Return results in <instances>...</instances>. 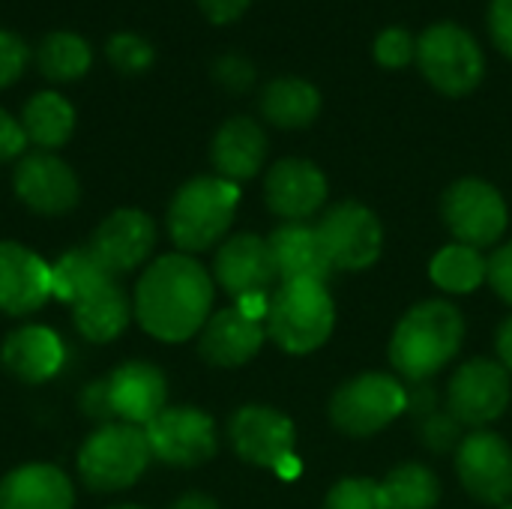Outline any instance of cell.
Wrapping results in <instances>:
<instances>
[{"label":"cell","instance_id":"6da1fadb","mask_svg":"<svg viewBox=\"0 0 512 509\" xmlns=\"http://www.w3.org/2000/svg\"><path fill=\"white\" fill-rule=\"evenodd\" d=\"M213 306V279L189 255L153 261L135 288V318L159 342H186L204 330Z\"/></svg>","mask_w":512,"mask_h":509},{"label":"cell","instance_id":"7a4b0ae2","mask_svg":"<svg viewBox=\"0 0 512 509\" xmlns=\"http://www.w3.org/2000/svg\"><path fill=\"white\" fill-rule=\"evenodd\" d=\"M462 339L465 321L459 309L444 300H426L399 321L390 342V360L408 381L423 384L459 354Z\"/></svg>","mask_w":512,"mask_h":509},{"label":"cell","instance_id":"3957f363","mask_svg":"<svg viewBox=\"0 0 512 509\" xmlns=\"http://www.w3.org/2000/svg\"><path fill=\"white\" fill-rule=\"evenodd\" d=\"M240 204L237 183L225 177H195L177 189L168 207L171 240L183 252H204L225 237Z\"/></svg>","mask_w":512,"mask_h":509},{"label":"cell","instance_id":"277c9868","mask_svg":"<svg viewBox=\"0 0 512 509\" xmlns=\"http://www.w3.org/2000/svg\"><path fill=\"white\" fill-rule=\"evenodd\" d=\"M264 324L282 351L309 354L330 339L336 306L321 282H282L267 303Z\"/></svg>","mask_w":512,"mask_h":509},{"label":"cell","instance_id":"5b68a950","mask_svg":"<svg viewBox=\"0 0 512 509\" xmlns=\"http://www.w3.org/2000/svg\"><path fill=\"white\" fill-rule=\"evenodd\" d=\"M417 66L426 81L444 96H468L486 75L480 42L459 24L441 21L420 33Z\"/></svg>","mask_w":512,"mask_h":509},{"label":"cell","instance_id":"8992f818","mask_svg":"<svg viewBox=\"0 0 512 509\" xmlns=\"http://www.w3.org/2000/svg\"><path fill=\"white\" fill-rule=\"evenodd\" d=\"M150 459L153 453L141 426L111 423L81 444L78 474L93 492H120L147 471Z\"/></svg>","mask_w":512,"mask_h":509},{"label":"cell","instance_id":"52a82bcc","mask_svg":"<svg viewBox=\"0 0 512 509\" xmlns=\"http://www.w3.org/2000/svg\"><path fill=\"white\" fill-rule=\"evenodd\" d=\"M408 408V390L381 372L360 375L342 384L330 402V420L351 438H369L390 426Z\"/></svg>","mask_w":512,"mask_h":509},{"label":"cell","instance_id":"ba28073f","mask_svg":"<svg viewBox=\"0 0 512 509\" xmlns=\"http://www.w3.org/2000/svg\"><path fill=\"white\" fill-rule=\"evenodd\" d=\"M450 234L474 249H486L507 231V204L495 186L477 177L456 180L441 204Z\"/></svg>","mask_w":512,"mask_h":509},{"label":"cell","instance_id":"9c48e42d","mask_svg":"<svg viewBox=\"0 0 512 509\" xmlns=\"http://www.w3.org/2000/svg\"><path fill=\"white\" fill-rule=\"evenodd\" d=\"M318 237L327 249V258L333 264V270H366L381 258V246H384V231L378 216L357 204V201H345L336 204L333 210H327V216L315 225Z\"/></svg>","mask_w":512,"mask_h":509},{"label":"cell","instance_id":"30bf717a","mask_svg":"<svg viewBox=\"0 0 512 509\" xmlns=\"http://www.w3.org/2000/svg\"><path fill=\"white\" fill-rule=\"evenodd\" d=\"M231 447L249 465L279 474L294 471V423L264 405L240 408L228 423Z\"/></svg>","mask_w":512,"mask_h":509},{"label":"cell","instance_id":"8fae6325","mask_svg":"<svg viewBox=\"0 0 512 509\" xmlns=\"http://www.w3.org/2000/svg\"><path fill=\"white\" fill-rule=\"evenodd\" d=\"M153 459L174 468H198L216 453V426L198 408H165L144 426Z\"/></svg>","mask_w":512,"mask_h":509},{"label":"cell","instance_id":"7c38bea8","mask_svg":"<svg viewBox=\"0 0 512 509\" xmlns=\"http://www.w3.org/2000/svg\"><path fill=\"white\" fill-rule=\"evenodd\" d=\"M510 405V372L492 360L465 363L447 390V411L462 426H489Z\"/></svg>","mask_w":512,"mask_h":509},{"label":"cell","instance_id":"4fadbf2b","mask_svg":"<svg viewBox=\"0 0 512 509\" xmlns=\"http://www.w3.org/2000/svg\"><path fill=\"white\" fill-rule=\"evenodd\" d=\"M216 282L237 303L267 300L273 282L279 279L270 243L255 234H237L216 252Z\"/></svg>","mask_w":512,"mask_h":509},{"label":"cell","instance_id":"5bb4252c","mask_svg":"<svg viewBox=\"0 0 512 509\" xmlns=\"http://www.w3.org/2000/svg\"><path fill=\"white\" fill-rule=\"evenodd\" d=\"M456 471L462 486L483 504L512 498V447L492 432H474L459 444Z\"/></svg>","mask_w":512,"mask_h":509},{"label":"cell","instance_id":"9a60e30c","mask_svg":"<svg viewBox=\"0 0 512 509\" xmlns=\"http://www.w3.org/2000/svg\"><path fill=\"white\" fill-rule=\"evenodd\" d=\"M12 183H15V195L33 213H42V216H63L81 198V186H78L75 171L51 153L24 156L15 165Z\"/></svg>","mask_w":512,"mask_h":509},{"label":"cell","instance_id":"2e32d148","mask_svg":"<svg viewBox=\"0 0 512 509\" xmlns=\"http://www.w3.org/2000/svg\"><path fill=\"white\" fill-rule=\"evenodd\" d=\"M264 198L285 222H306L327 201V177L309 159H282L267 171Z\"/></svg>","mask_w":512,"mask_h":509},{"label":"cell","instance_id":"e0dca14e","mask_svg":"<svg viewBox=\"0 0 512 509\" xmlns=\"http://www.w3.org/2000/svg\"><path fill=\"white\" fill-rule=\"evenodd\" d=\"M264 336V315H255L243 306H231L207 318L201 330V357L213 366L234 369L249 363L261 351Z\"/></svg>","mask_w":512,"mask_h":509},{"label":"cell","instance_id":"ac0fdd59","mask_svg":"<svg viewBox=\"0 0 512 509\" xmlns=\"http://www.w3.org/2000/svg\"><path fill=\"white\" fill-rule=\"evenodd\" d=\"M156 246V225L141 210H117L96 228L90 249L117 276L147 261Z\"/></svg>","mask_w":512,"mask_h":509},{"label":"cell","instance_id":"d6986e66","mask_svg":"<svg viewBox=\"0 0 512 509\" xmlns=\"http://www.w3.org/2000/svg\"><path fill=\"white\" fill-rule=\"evenodd\" d=\"M51 297V267L21 243H0V309L30 315Z\"/></svg>","mask_w":512,"mask_h":509},{"label":"cell","instance_id":"ffe728a7","mask_svg":"<svg viewBox=\"0 0 512 509\" xmlns=\"http://www.w3.org/2000/svg\"><path fill=\"white\" fill-rule=\"evenodd\" d=\"M105 381H108V396H111V408L117 420L144 429L156 414L165 411L168 384L156 366L141 363V360L123 363Z\"/></svg>","mask_w":512,"mask_h":509},{"label":"cell","instance_id":"44dd1931","mask_svg":"<svg viewBox=\"0 0 512 509\" xmlns=\"http://www.w3.org/2000/svg\"><path fill=\"white\" fill-rule=\"evenodd\" d=\"M276 273L282 282H327L333 273V264L327 258V249L318 237V228L306 222H285L273 231L267 240Z\"/></svg>","mask_w":512,"mask_h":509},{"label":"cell","instance_id":"7402d4cb","mask_svg":"<svg viewBox=\"0 0 512 509\" xmlns=\"http://www.w3.org/2000/svg\"><path fill=\"white\" fill-rule=\"evenodd\" d=\"M210 159H213L219 177H225L231 183L249 180L261 171V165L267 159V135L255 120L231 117L228 123L219 126L213 147H210Z\"/></svg>","mask_w":512,"mask_h":509},{"label":"cell","instance_id":"603a6c76","mask_svg":"<svg viewBox=\"0 0 512 509\" xmlns=\"http://www.w3.org/2000/svg\"><path fill=\"white\" fill-rule=\"evenodd\" d=\"M69 306H72L78 333L90 342L117 339L126 330L129 315H132V306H129L123 288L117 285V276H105L102 282L90 285Z\"/></svg>","mask_w":512,"mask_h":509},{"label":"cell","instance_id":"cb8c5ba5","mask_svg":"<svg viewBox=\"0 0 512 509\" xmlns=\"http://www.w3.org/2000/svg\"><path fill=\"white\" fill-rule=\"evenodd\" d=\"M72 483L54 465H24L0 480V509H72Z\"/></svg>","mask_w":512,"mask_h":509},{"label":"cell","instance_id":"d4e9b609","mask_svg":"<svg viewBox=\"0 0 512 509\" xmlns=\"http://www.w3.org/2000/svg\"><path fill=\"white\" fill-rule=\"evenodd\" d=\"M0 360L12 378L24 384H42L51 375H57V369L63 366V345L54 330L30 324L15 330L3 342Z\"/></svg>","mask_w":512,"mask_h":509},{"label":"cell","instance_id":"484cf974","mask_svg":"<svg viewBox=\"0 0 512 509\" xmlns=\"http://www.w3.org/2000/svg\"><path fill=\"white\" fill-rule=\"evenodd\" d=\"M261 114L279 129H303L321 114V93L306 78H276L261 93Z\"/></svg>","mask_w":512,"mask_h":509},{"label":"cell","instance_id":"4316f807","mask_svg":"<svg viewBox=\"0 0 512 509\" xmlns=\"http://www.w3.org/2000/svg\"><path fill=\"white\" fill-rule=\"evenodd\" d=\"M21 129H24L27 141H33L42 150L63 147L75 129V108L69 105L66 96H60L54 90H42L27 99V105L21 111Z\"/></svg>","mask_w":512,"mask_h":509},{"label":"cell","instance_id":"83f0119b","mask_svg":"<svg viewBox=\"0 0 512 509\" xmlns=\"http://www.w3.org/2000/svg\"><path fill=\"white\" fill-rule=\"evenodd\" d=\"M429 276L441 291L471 294L489 279V261L480 255V249L465 246V243H453V246H444L432 258Z\"/></svg>","mask_w":512,"mask_h":509},{"label":"cell","instance_id":"f1b7e54d","mask_svg":"<svg viewBox=\"0 0 512 509\" xmlns=\"http://www.w3.org/2000/svg\"><path fill=\"white\" fill-rule=\"evenodd\" d=\"M90 45L69 30L48 33L36 48V66L48 81H75L90 69Z\"/></svg>","mask_w":512,"mask_h":509},{"label":"cell","instance_id":"f546056e","mask_svg":"<svg viewBox=\"0 0 512 509\" xmlns=\"http://www.w3.org/2000/svg\"><path fill=\"white\" fill-rule=\"evenodd\" d=\"M378 486H381L387 509H435L441 498L438 477L426 465H417V462L399 465Z\"/></svg>","mask_w":512,"mask_h":509},{"label":"cell","instance_id":"4dcf8cb0","mask_svg":"<svg viewBox=\"0 0 512 509\" xmlns=\"http://www.w3.org/2000/svg\"><path fill=\"white\" fill-rule=\"evenodd\" d=\"M105 276H114V273L93 255L90 246L75 249V252H66L57 264H51V294L63 303H72L81 291L102 282Z\"/></svg>","mask_w":512,"mask_h":509},{"label":"cell","instance_id":"1f68e13d","mask_svg":"<svg viewBox=\"0 0 512 509\" xmlns=\"http://www.w3.org/2000/svg\"><path fill=\"white\" fill-rule=\"evenodd\" d=\"M105 51H108V60L120 72H129V75L150 69L153 66V57H156L153 45L147 39H141L138 33H114L108 39V48Z\"/></svg>","mask_w":512,"mask_h":509},{"label":"cell","instance_id":"d6a6232c","mask_svg":"<svg viewBox=\"0 0 512 509\" xmlns=\"http://www.w3.org/2000/svg\"><path fill=\"white\" fill-rule=\"evenodd\" d=\"M372 51L384 69H405L417 60V39L405 27H387L378 33Z\"/></svg>","mask_w":512,"mask_h":509},{"label":"cell","instance_id":"836d02e7","mask_svg":"<svg viewBox=\"0 0 512 509\" xmlns=\"http://www.w3.org/2000/svg\"><path fill=\"white\" fill-rule=\"evenodd\" d=\"M324 509H387V504L378 483L351 477L330 489Z\"/></svg>","mask_w":512,"mask_h":509},{"label":"cell","instance_id":"e575fe53","mask_svg":"<svg viewBox=\"0 0 512 509\" xmlns=\"http://www.w3.org/2000/svg\"><path fill=\"white\" fill-rule=\"evenodd\" d=\"M27 66V45L12 30H0V90L15 84Z\"/></svg>","mask_w":512,"mask_h":509},{"label":"cell","instance_id":"d590c367","mask_svg":"<svg viewBox=\"0 0 512 509\" xmlns=\"http://www.w3.org/2000/svg\"><path fill=\"white\" fill-rule=\"evenodd\" d=\"M459 420L447 411V414H438L432 411L429 417H423V441L432 447V450H450L456 441H459Z\"/></svg>","mask_w":512,"mask_h":509},{"label":"cell","instance_id":"8d00e7d4","mask_svg":"<svg viewBox=\"0 0 512 509\" xmlns=\"http://www.w3.org/2000/svg\"><path fill=\"white\" fill-rule=\"evenodd\" d=\"M213 75H216V81L225 84L228 90H246V87L255 81L252 63H249L246 57H240V54H225V57H219L216 66H213Z\"/></svg>","mask_w":512,"mask_h":509},{"label":"cell","instance_id":"74e56055","mask_svg":"<svg viewBox=\"0 0 512 509\" xmlns=\"http://www.w3.org/2000/svg\"><path fill=\"white\" fill-rule=\"evenodd\" d=\"M81 411L90 420L102 423V426H111L117 420L114 417V408H111V396H108V381L105 378L84 387V393H81Z\"/></svg>","mask_w":512,"mask_h":509},{"label":"cell","instance_id":"f35d334b","mask_svg":"<svg viewBox=\"0 0 512 509\" xmlns=\"http://www.w3.org/2000/svg\"><path fill=\"white\" fill-rule=\"evenodd\" d=\"M489 33L498 51L512 57V0H492L489 3Z\"/></svg>","mask_w":512,"mask_h":509},{"label":"cell","instance_id":"ab89813d","mask_svg":"<svg viewBox=\"0 0 512 509\" xmlns=\"http://www.w3.org/2000/svg\"><path fill=\"white\" fill-rule=\"evenodd\" d=\"M489 282L498 291V297H504L512 306V243H504L492 261H489Z\"/></svg>","mask_w":512,"mask_h":509},{"label":"cell","instance_id":"60d3db41","mask_svg":"<svg viewBox=\"0 0 512 509\" xmlns=\"http://www.w3.org/2000/svg\"><path fill=\"white\" fill-rule=\"evenodd\" d=\"M24 144H27V135L21 129V120H15L12 114H6L0 108V162L21 156Z\"/></svg>","mask_w":512,"mask_h":509},{"label":"cell","instance_id":"b9f144b4","mask_svg":"<svg viewBox=\"0 0 512 509\" xmlns=\"http://www.w3.org/2000/svg\"><path fill=\"white\" fill-rule=\"evenodd\" d=\"M198 3L213 24H231L249 9L252 0H198Z\"/></svg>","mask_w":512,"mask_h":509},{"label":"cell","instance_id":"7bdbcfd3","mask_svg":"<svg viewBox=\"0 0 512 509\" xmlns=\"http://www.w3.org/2000/svg\"><path fill=\"white\" fill-rule=\"evenodd\" d=\"M498 354H501V366L512 372V318L504 321V327L498 333Z\"/></svg>","mask_w":512,"mask_h":509},{"label":"cell","instance_id":"ee69618b","mask_svg":"<svg viewBox=\"0 0 512 509\" xmlns=\"http://www.w3.org/2000/svg\"><path fill=\"white\" fill-rule=\"evenodd\" d=\"M171 509H219V504L213 498H207V495L192 492V495H183Z\"/></svg>","mask_w":512,"mask_h":509},{"label":"cell","instance_id":"f6af8a7d","mask_svg":"<svg viewBox=\"0 0 512 509\" xmlns=\"http://www.w3.org/2000/svg\"><path fill=\"white\" fill-rule=\"evenodd\" d=\"M111 509H141V507H132V504H123V507H111Z\"/></svg>","mask_w":512,"mask_h":509},{"label":"cell","instance_id":"bcb514c9","mask_svg":"<svg viewBox=\"0 0 512 509\" xmlns=\"http://www.w3.org/2000/svg\"><path fill=\"white\" fill-rule=\"evenodd\" d=\"M501 509H512V507H501Z\"/></svg>","mask_w":512,"mask_h":509}]
</instances>
